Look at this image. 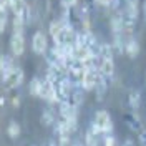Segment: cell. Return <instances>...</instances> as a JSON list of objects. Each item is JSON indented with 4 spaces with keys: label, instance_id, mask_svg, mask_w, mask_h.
Masks as SVG:
<instances>
[{
    "label": "cell",
    "instance_id": "6da1fadb",
    "mask_svg": "<svg viewBox=\"0 0 146 146\" xmlns=\"http://www.w3.org/2000/svg\"><path fill=\"white\" fill-rule=\"evenodd\" d=\"M119 12L125 25V33L133 35V30L136 27L138 17H139V0H123V7Z\"/></svg>",
    "mask_w": 146,
    "mask_h": 146
},
{
    "label": "cell",
    "instance_id": "7a4b0ae2",
    "mask_svg": "<svg viewBox=\"0 0 146 146\" xmlns=\"http://www.w3.org/2000/svg\"><path fill=\"white\" fill-rule=\"evenodd\" d=\"M91 123H93V126L96 128L103 136L110 135L113 131V119H111V115L106 110H96L95 115H93Z\"/></svg>",
    "mask_w": 146,
    "mask_h": 146
},
{
    "label": "cell",
    "instance_id": "3957f363",
    "mask_svg": "<svg viewBox=\"0 0 146 146\" xmlns=\"http://www.w3.org/2000/svg\"><path fill=\"white\" fill-rule=\"evenodd\" d=\"M23 80H25V72L20 66H15L12 72L2 76V86H3L5 91H13L17 90L18 86H22Z\"/></svg>",
    "mask_w": 146,
    "mask_h": 146
},
{
    "label": "cell",
    "instance_id": "277c9868",
    "mask_svg": "<svg viewBox=\"0 0 146 146\" xmlns=\"http://www.w3.org/2000/svg\"><path fill=\"white\" fill-rule=\"evenodd\" d=\"M30 48L35 55H45L48 52V36L42 32V30H36L35 33L32 35V40H30Z\"/></svg>",
    "mask_w": 146,
    "mask_h": 146
},
{
    "label": "cell",
    "instance_id": "5b68a950",
    "mask_svg": "<svg viewBox=\"0 0 146 146\" xmlns=\"http://www.w3.org/2000/svg\"><path fill=\"white\" fill-rule=\"evenodd\" d=\"M25 48H27V42H25L23 32H12V36H10V53L13 56H22L25 53Z\"/></svg>",
    "mask_w": 146,
    "mask_h": 146
},
{
    "label": "cell",
    "instance_id": "8992f818",
    "mask_svg": "<svg viewBox=\"0 0 146 146\" xmlns=\"http://www.w3.org/2000/svg\"><path fill=\"white\" fill-rule=\"evenodd\" d=\"M100 72L98 68H85V75L82 80V88L85 91H95L96 85L100 82Z\"/></svg>",
    "mask_w": 146,
    "mask_h": 146
},
{
    "label": "cell",
    "instance_id": "52a82bcc",
    "mask_svg": "<svg viewBox=\"0 0 146 146\" xmlns=\"http://www.w3.org/2000/svg\"><path fill=\"white\" fill-rule=\"evenodd\" d=\"M38 98H42L46 103H55L56 105V98H55V86L50 80H46L45 76L42 78L40 83V91H38Z\"/></svg>",
    "mask_w": 146,
    "mask_h": 146
},
{
    "label": "cell",
    "instance_id": "ba28073f",
    "mask_svg": "<svg viewBox=\"0 0 146 146\" xmlns=\"http://www.w3.org/2000/svg\"><path fill=\"white\" fill-rule=\"evenodd\" d=\"M123 121H125V125H126L133 133H136V135H139V133L145 129V125H143L141 118L138 116L135 111H128V113H125V115H123Z\"/></svg>",
    "mask_w": 146,
    "mask_h": 146
},
{
    "label": "cell",
    "instance_id": "9c48e42d",
    "mask_svg": "<svg viewBox=\"0 0 146 146\" xmlns=\"http://www.w3.org/2000/svg\"><path fill=\"white\" fill-rule=\"evenodd\" d=\"M98 72H100V75L105 80H108L111 83L113 76H115V60L113 58H100V62H98Z\"/></svg>",
    "mask_w": 146,
    "mask_h": 146
},
{
    "label": "cell",
    "instance_id": "30bf717a",
    "mask_svg": "<svg viewBox=\"0 0 146 146\" xmlns=\"http://www.w3.org/2000/svg\"><path fill=\"white\" fill-rule=\"evenodd\" d=\"M139 50H141L139 42L133 35H128L126 43H125V55H128L129 58H136L138 55H139Z\"/></svg>",
    "mask_w": 146,
    "mask_h": 146
},
{
    "label": "cell",
    "instance_id": "8fae6325",
    "mask_svg": "<svg viewBox=\"0 0 146 146\" xmlns=\"http://www.w3.org/2000/svg\"><path fill=\"white\" fill-rule=\"evenodd\" d=\"M110 28H111V35L113 33H125V25H123V18L121 12H113V15L110 18Z\"/></svg>",
    "mask_w": 146,
    "mask_h": 146
},
{
    "label": "cell",
    "instance_id": "7c38bea8",
    "mask_svg": "<svg viewBox=\"0 0 146 146\" xmlns=\"http://www.w3.org/2000/svg\"><path fill=\"white\" fill-rule=\"evenodd\" d=\"M56 119H58V115H55V111L52 108H45L43 111H42V115H40V123H42L45 128L55 126Z\"/></svg>",
    "mask_w": 146,
    "mask_h": 146
},
{
    "label": "cell",
    "instance_id": "4fadbf2b",
    "mask_svg": "<svg viewBox=\"0 0 146 146\" xmlns=\"http://www.w3.org/2000/svg\"><path fill=\"white\" fill-rule=\"evenodd\" d=\"M111 83L108 80H105L103 76H100V82L96 85V88H95V95H96V101H103L105 100V96H106V93H108V88Z\"/></svg>",
    "mask_w": 146,
    "mask_h": 146
},
{
    "label": "cell",
    "instance_id": "5bb4252c",
    "mask_svg": "<svg viewBox=\"0 0 146 146\" xmlns=\"http://www.w3.org/2000/svg\"><path fill=\"white\" fill-rule=\"evenodd\" d=\"M128 105L131 106V110L135 111V110L139 108V105H141V93H139V90H129V93H128Z\"/></svg>",
    "mask_w": 146,
    "mask_h": 146
},
{
    "label": "cell",
    "instance_id": "9a60e30c",
    "mask_svg": "<svg viewBox=\"0 0 146 146\" xmlns=\"http://www.w3.org/2000/svg\"><path fill=\"white\" fill-rule=\"evenodd\" d=\"M15 66H18V65L15 63V60H13L12 56H9V55H2V76L7 75L9 72H12ZM0 80H2V78H0Z\"/></svg>",
    "mask_w": 146,
    "mask_h": 146
},
{
    "label": "cell",
    "instance_id": "2e32d148",
    "mask_svg": "<svg viewBox=\"0 0 146 146\" xmlns=\"http://www.w3.org/2000/svg\"><path fill=\"white\" fill-rule=\"evenodd\" d=\"M20 135H22V126L18 125L15 119H12L9 125H7V136L12 138V139H17Z\"/></svg>",
    "mask_w": 146,
    "mask_h": 146
},
{
    "label": "cell",
    "instance_id": "e0dca14e",
    "mask_svg": "<svg viewBox=\"0 0 146 146\" xmlns=\"http://www.w3.org/2000/svg\"><path fill=\"white\" fill-rule=\"evenodd\" d=\"M40 83H42V78L40 76H33L30 83H28V93L32 96H36L38 98V91H40Z\"/></svg>",
    "mask_w": 146,
    "mask_h": 146
},
{
    "label": "cell",
    "instance_id": "ac0fdd59",
    "mask_svg": "<svg viewBox=\"0 0 146 146\" xmlns=\"http://www.w3.org/2000/svg\"><path fill=\"white\" fill-rule=\"evenodd\" d=\"M9 12H10V10L0 9V35L7 30V23H9Z\"/></svg>",
    "mask_w": 146,
    "mask_h": 146
},
{
    "label": "cell",
    "instance_id": "d6986e66",
    "mask_svg": "<svg viewBox=\"0 0 146 146\" xmlns=\"http://www.w3.org/2000/svg\"><path fill=\"white\" fill-rule=\"evenodd\" d=\"M60 5L62 9H75L78 5V0H60Z\"/></svg>",
    "mask_w": 146,
    "mask_h": 146
},
{
    "label": "cell",
    "instance_id": "ffe728a7",
    "mask_svg": "<svg viewBox=\"0 0 146 146\" xmlns=\"http://www.w3.org/2000/svg\"><path fill=\"white\" fill-rule=\"evenodd\" d=\"M103 146H116V139H115V136L111 133L103 136Z\"/></svg>",
    "mask_w": 146,
    "mask_h": 146
},
{
    "label": "cell",
    "instance_id": "44dd1931",
    "mask_svg": "<svg viewBox=\"0 0 146 146\" xmlns=\"http://www.w3.org/2000/svg\"><path fill=\"white\" fill-rule=\"evenodd\" d=\"M20 103H22V100H20V96H18V95H13V96L10 98V105H12L13 108H18V106H20Z\"/></svg>",
    "mask_w": 146,
    "mask_h": 146
},
{
    "label": "cell",
    "instance_id": "7402d4cb",
    "mask_svg": "<svg viewBox=\"0 0 146 146\" xmlns=\"http://www.w3.org/2000/svg\"><path fill=\"white\" fill-rule=\"evenodd\" d=\"M138 139H139V146H146V128L138 135Z\"/></svg>",
    "mask_w": 146,
    "mask_h": 146
},
{
    "label": "cell",
    "instance_id": "603a6c76",
    "mask_svg": "<svg viewBox=\"0 0 146 146\" xmlns=\"http://www.w3.org/2000/svg\"><path fill=\"white\" fill-rule=\"evenodd\" d=\"M121 146H136V143H135L131 138H126V139L123 141V145H121Z\"/></svg>",
    "mask_w": 146,
    "mask_h": 146
},
{
    "label": "cell",
    "instance_id": "cb8c5ba5",
    "mask_svg": "<svg viewBox=\"0 0 146 146\" xmlns=\"http://www.w3.org/2000/svg\"><path fill=\"white\" fill-rule=\"evenodd\" d=\"M141 12H143V20L146 23V0H143V7H141Z\"/></svg>",
    "mask_w": 146,
    "mask_h": 146
},
{
    "label": "cell",
    "instance_id": "d4e9b609",
    "mask_svg": "<svg viewBox=\"0 0 146 146\" xmlns=\"http://www.w3.org/2000/svg\"><path fill=\"white\" fill-rule=\"evenodd\" d=\"M0 78H2V55H0Z\"/></svg>",
    "mask_w": 146,
    "mask_h": 146
},
{
    "label": "cell",
    "instance_id": "484cf974",
    "mask_svg": "<svg viewBox=\"0 0 146 146\" xmlns=\"http://www.w3.org/2000/svg\"><path fill=\"white\" fill-rule=\"evenodd\" d=\"M33 146H35V145H33Z\"/></svg>",
    "mask_w": 146,
    "mask_h": 146
}]
</instances>
